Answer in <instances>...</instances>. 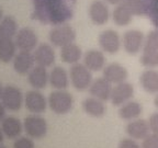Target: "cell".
I'll use <instances>...</instances> for the list:
<instances>
[{
  "label": "cell",
  "mask_w": 158,
  "mask_h": 148,
  "mask_svg": "<svg viewBox=\"0 0 158 148\" xmlns=\"http://www.w3.org/2000/svg\"><path fill=\"white\" fill-rule=\"evenodd\" d=\"M48 108L58 115L69 113L74 108V97L67 90H55L47 98Z\"/></svg>",
  "instance_id": "cell-1"
},
{
  "label": "cell",
  "mask_w": 158,
  "mask_h": 148,
  "mask_svg": "<svg viewBox=\"0 0 158 148\" xmlns=\"http://www.w3.org/2000/svg\"><path fill=\"white\" fill-rule=\"evenodd\" d=\"M92 72H90L84 64L77 63L73 65L69 70V79L77 91H86L89 90V87L94 81Z\"/></svg>",
  "instance_id": "cell-2"
},
{
  "label": "cell",
  "mask_w": 158,
  "mask_h": 148,
  "mask_svg": "<svg viewBox=\"0 0 158 148\" xmlns=\"http://www.w3.org/2000/svg\"><path fill=\"white\" fill-rule=\"evenodd\" d=\"M48 39L53 46L60 47L70 43H74L76 39V31L74 27L66 23H60L52 27L48 33Z\"/></svg>",
  "instance_id": "cell-3"
},
{
  "label": "cell",
  "mask_w": 158,
  "mask_h": 148,
  "mask_svg": "<svg viewBox=\"0 0 158 148\" xmlns=\"http://www.w3.org/2000/svg\"><path fill=\"white\" fill-rule=\"evenodd\" d=\"M23 128L29 135V137L40 139L46 136L48 125H47L46 120L40 114H31L24 118Z\"/></svg>",
  "instance_id": "cell-4"
},
{
  "label": "cell",
  "mask_w": 158,
  "mask_h": 148,
  "mask_svg": "<svg viewBox=\"0 0 158 148\" xmlns=\"http://www.w3.org/2000/svg\"><path fill=\"white\" fill-rule=\"evenodd\" d=\"M145 35L139 30H128L122 37V46L128 55H137L143 52Z\"/></svg>",
  "instance_id": "cell-5"
},
{
  "label": "cell",
  "mask_w": 158,
  "mask_h": 148,
  "mask_svg": "<svg viewBox=\"0 0 158 148\" xmlns=\"http://www.w3.org/2000/svg\"><path fill=\"white\" fill-rule=\"evenodd\" d=\"M98 43L102 52L113 55L116 54L121 48L122 39L115 30L106 29L99 34Z\"/></svg>",
  "instance_id": "cell-6"
},
{
  "label": "cell",
  "mask_w": 158,
  "mask_h": 148,
  "mask_svg": "<svg viewBox=\"0 0 158 148\" xmlns=\"http://www.w3.org/2000/svg\"><path fill=\"white\" fill-rule=\"evenodd\" d=\"M0 100L7 110L17 112L22 108L24 103V96L18 87L7 86L3 88L2 96Z\"/></svg>",
  "instance_id": "cell-7"
},
{
  "label": "cell",
  "mask_w": 158,
  "mask_h": 148,
  "mask_svg": "<svg viewBox=\"0 0 158 148\" xmlns=\"http://www.w3.org/2000/svg\"><path fill=\"white\" fill-rule=\"evenodd\" d=\"M15 42L20 51L34 52V49L39 45V39L34 30L30 27H24L18 31L15 36Z\"/></svg>",
  "instance_id": "cell-8"
},
{
  "label": "cell",
  "mask_w": 158,
  "mask_h": 148,
  "mask_svg": "<svg viewBox=\"0 0 158 148\" xmlns=\"http://www.w3.org/2000/svg\"><path fill=\"white\" fill-rule=\"evenodd\" d=\"M24 105L32 114H42L46 111L48 102L42 92L39 90H30L24 96Z\"/></svg>",
  "instance_id": "cell-9"
},
{
  "label": "cell",
  "mask_w": 158,
  "mask_h": 148,
  "mask_svg": "<svg viewBox=\"0 0 158 148\" xmlns=\"http://www.w3.org/2000/svg\"><path fill=\"white\" fill-rule=\"evenodd\" d=\"M89 18L91 22L96 25H104L108 23L110 18V11L106 1L102 0H94L88 9Z\"/></svg>",
  "instance_id": "cell-10"
},
{
  "label": "cell",
  "mask_w": 158,
  "mask_h": 148,
  "mask_svg": "<svg viewBox=\"0 0 158 148\" xmlns=\"http://www.w3.org/2000/svg\"><path fill=\"white\" fill-rule=\"evenodd\" d=\"M134 96V87L127 81L114 84L110 101L113 105L121 106L127 101H130Z\"/></svg>",
  "instance_id": "cell-11"
},
{
  "label": "cell",
  "mask_w": 158,
  "mask_h": 148,
  "mask_svg": "<svg viewBox=\"0 0 158 148\" xmlns=\"http://www.w3.org/2000/svg\"><path fill=\"white\" fill-rule=\"evenodd\" d=\"M13 69L20 76H27L35 66V59L32 52L20 51L12 60Z\"/></svg>",
  "instance_id": "cell-12"
},
{
  "label": "cell",
  "mask_w": 158,
  "mask_h": 148,
  "mask_svg": "<svg viewBox=\"0 0 158 148\" xmlns=\"http://www.w3.org/2000/svg\"><path fill=\"white\" fill-rule=\"evenodd\" d=\"M125 132L128 137L133 138L135 141H143L144 138L151 134L148 120L138 117L133 121H130L125 127Z\"/></svg>",
  "instance_id": "cell-13"
},
{
  "label": "cell",
  "mask_w": 158,
  "mask_h": 148,
  "mask_svg": "<svg viewBox=\"0 0 158 148\" xmlns=\"http://www.w3.org/2000/svg\"><path fill=\"white\" fill-rule=\"evenodd\" d=\"M35 64L43 66L45 68L52 67L55 63V51L53 46L48 43H41L33 52Z\"/></svg>",
  "instance_id": "cell-14"
},
{
  "label": "cell",
  "mask_w": 158,
  "mask_h": 148,
  "mask_svg": "<svg viewBox=\"0 0 158 148\" xmlns=\"http://www.w3.org/2000/svg\"><path fill=\"white\" fill-rule=\"evenodd\" d=\"M102 74H103V78H106L112 84H118L126 81L128 77L127 69L118 63H111L106 65L102 70Z\"/></svg>",
  "instance_id": "cell-15"
},
{
  "label": "cell",
  "mask_w": 158,
  "mask_h": 148,
  "mask_svg": "<svg viewBox=\"0 0 158 148\" xmlns=\"http://www.w3.org/2000/svg\"><path fill=\"white\" fill-rule=\"evenodd\" d=\"M112 89H113V84L111 82H109L106 78L100 77V78L94 79L92 81V84L89 87V92H90L91 97H94L101 101L106 102L111 98Z\"/></svg>",
  "instance_id": "cell-16"
},
{
  "label": "cell",
  "mask_w": 158,
  "mask_h": 148,
  "mask_svg": "<svg viewBox=\"0 0 158 148\" xmlns=\"http://www.w3.org/2000/svg\"><path fill=\"white\" fill-rule=\"evenodd\" d=\"M84 63L82 64L90 70V72H100L103 70L106 65V58L104 52L99 49H89L82 56Z\"/></svg>",
  "instance_id": "cell-17"
},
{
  "label": "cell",
  "mask_w": 158,
  "mask_h": 148,
  "mask_svg": "<svg viewBox=\"0 0 158 148\" xmlns=\"http://www.w3.org/2000/svg\"><path fill=\"white\" fill-rule=\"evenodd\" d=\"M134 15V10L127 1L120 3L115 7L112 12L113 22L118 27H126L132 22Z\"/></svg>",
  "instance_id": "cell-18"
},
{
  "label": "cell",
  "mask_w": 158,
  "mask_h": 148,
  "mask_svg": "<svg viewBox=\"0 0 158 148\" xmlns=\"http://www.w3.org/2000/svg\"><path fill=\"white\" fill-rule=\"evenodd\" d=\"M48 82L55 90H66L70 82L69 72L62 66H55L48 75Z\"/></svg>",
  "instance_id": "cell-19"
},
{
  "label": "cell",
  "mask_w": 158,
  "mask_h": 148,
  "mask_svg": "<svg viewBox=\"0 0 158 148\" xmlns=\"http://www.w3.org/2000/svg\"><path fill=\"white\" fill-rule=\"evenodd\" d=\"M139 84L149 94L158 93V70L146 68L139 76Z\"/></svg>",
  "instance_id": "cell-20"
},
{
  "label": "cell",
  "mask_w": 158,
  "mask_h": 148,
  "mask_svg": "<svg viewBox=\"0 0 158 148\" xmlns=\"http://www.w3.org/2000/svg\"><path fill=\"white\" fill-rule=\"evenodd\" d=\"M48 75L45 67L36 65L27 74V82L35 90L44 89L48 82Z\"/></svg>",
  "instance_id": "cell-21"
},
{
  "label": "cell",
  "mask_w": 158,
  "mask_h": 148,
  "mask_svg": "<svg viewBox=\"0 0 158 148\" xmlns=\"http://www.w3.org/2000/svg\"><path fill=\"white\" fill-rule=\"evenodd\" d=\"M143 113V105L139 102L130 100L123 105L118 106V117L123 121H133L135 118H138Z\"/></svg>",
  "instance_id": "cell-22"
},
{
  "label": "cell",
  "mask_w": 158,
  "mask_h": 148,
  "mask_svg": "<svg viewBox=\"0 0 158 148\" xmlns=\"http://www.w3.org/2000/svg\"><path fill=\"white\" fill-rule=\"evenodd\" d=\"M82 110L87 115L99 118L104 116L106 112V105L104 104V101H101L94 97H89L82 102Z\"/></svg>",
  "instance_id": "cell-23"
},
{
  "label": "cell",
  "mask_w": 158,
  "mask_h": 148,
  "mask_svg": "<svg viewBox=\"0 0 158 148\" xmlns=\"http://www.w3.org/2000/svg\"><path fill=\"white\" fill-rule=\"evenodd\" d=\"M1 130L8 138H18L23 131V124L15 116H7L1 121Z\"/></svg>",
  "instance_id": "cell-24"
},
{
  "label": "cell",
  "mask_w": 158,
  "mask_h": 148,
  "mask_svg": "<svg viewBox=\"0 0 158 148\" xmlns=\"http://www.w3.org/2000/svg\"><path fill=\"white\" fill-rule=\"evenodd\" d=\"M60 59L69 65H75L79 63L82 57V51L76 43H70L60 48Z\"/></svg>",
  "instance_id": "cell-25"
},
{
  "label": "cell",
  "mask_w": 158,
  "mask_h": 148,
  "mask_svg": "<svg viewBox=\"0 0 158 148\" xmlns=\"http://www.w3.org/2000/svg\"><path fill=\"white\" fill-rule=\"evenodd\" d=\"M17 44L13 39H0V62L8 64L17 55Z\"/></svg>",
  "instance_id": "cell-26"
},
{
  "label": "cell",
  "mask_w": 158,
  "mask_h": 148,
  "mask_svg": "<svg viewBox=\"0 0 158 148\" xmlns=\"http://www.w3.org/2000/svg\"><path fill=\"white\" fill-rule=\"evenodd\" d=\"M18 31V22L13 17L7 15L0 21V39H13Z\"/></svg>",
  "instance_id": "cell-27"
},
{
  "label": "cell",
  "mask_w": 158,
  "mask_h": 148,
  "mask_svg": "<svg viewBox=\"0 0 158 148\" xmlns=\"http://www.w3.org/2000/svg\"><path fill=\"white\" fill-rule=\"evenodd\" d=\"M158 51V30H153L145 35L143 52H156Z\"/></svg>",
  "instance_id": "cell-28"
},
{
  "label": "cell",
  "mask_w": 158,
  "mask_h": 148,
  "mask_svg": "<svg viewBox=\"0 0 158 148\" xmlns=\"http://www.w3.org/2000/svg\"><path fill=\"white\" fill-rule=\"evenodd\" d=\"M139 63L145 68L155 69L158 67V51L156 52H143Z\"/></svg>",
  "instance_id": "cell-29"
},
{
  "label": "cell",
  "mask_w": 158,
  "mask_h": 148,
  "mask_svg": "<svg viewBox=\"0 0 158 148\" xmlns=\"http://www.w3.org/2000/svg\"><path fill=\"white\" fill-rule=\"evenodd\" d=\"M13 148H35V144L31 137L22 136V137L15 138Z\"/></svg>",
  "instance_id": "cell-30"
},
{
  "label": "cell",
  "mask_w": 158,
  "mask_h": 148,
  "mask_svg": "<svg viewBox=\"0 0 158 148\" xmlns=\"http://www.w3.org/2000/svg\"><path fill=\"white\" fill-rule=\"evenodd\" d=\"M142 148H158V135L151 133L142 141Z\"/></svg>",
  "instance_id": "cell-31"
},
{
  "label": "cell",
  "mask_w": 158,
  "mask_h": 148,
  "mask_svg": "<svg viewBox=\"0 0 158 148\" xmlns=\"http://www.w3.org/2000/svg\"><path fill=\"white\" fill-rule=\"evenodd\" d=\"M118 148H142V146L137 143V141L133 139L131 137L122 138L121 141L118 142Z\"/></svg>",
  "instance_id": "cell-32"
},
{
  "label": "cell",
  "mask_w": 158,
  "mask_h": 148,
  "mask_svg": "<svg viewBox=\"0 0 158 148\" xmlns=\"http://www.w3.org/2000/svg\"><path fill=\"white\" fill-rule=\"evenodd\" d=\"M148 124H149V128H151V133L158 135V112H155L149 116Z\"/></svg>",
  "instance_id": "cell-33"
},
{
  "label": "cell",
  "mask_w": 158,
  "mask_h": 148,
  "mask_svg": "<svg viewBox=\"0 0 158 148\" xmlns=\"http://www.w3.org/2000/svg\"><path fill=\"white\" fill-rule=\"evenodd\" d=\"M6 110L7 109L5 108V105H3L1 102H0V121H2L3 118H5L6 116Z\"/></svg>",
  "instance_id": "cell-34"
},
{
  "label": "cell",
  "mask_w": 158,
  "mask_h": 148,
  "mask_svg": "<svg viewBox=\"0 0 158 148\" xmlns=\"http://www.w3.org/2000/svg\"><path fill=\"white\" fill-rule=\"evenodd\" d=\"M106 2H108L109 5H115V6H118V5H120V3H122V2H124L125 0H104Z\"/></svg>",
  "instance_id": "cell-35"
},
{
  "label": "cell",
  "mask_w": 158,
  "mask_h": 148,
  "mask_svg": "<svg viewBox=\"0 0 158 148\" xmlns=\"http://www.w3.org/2000/svg\"><path fill=\"white\" fill-rule=\"evenodd\" d=\"M154 105L156 106V108L158 109V93L155 96V98H154Z\"/></svg>",
  "instance_id": "cell-36"
},
{
  "label": "cell",
  "mask_w": 158,
  "mask_h": 148,
  "mask_svg": "<svg viewBox=\"0 0 158 148\" xmlns=\"http://www.w3.org/2000/svg\"><path fill=\"white\" fill-rule=\"evenodd\" d=\"M3 135H5V134H3L2 130L0 128V144H1V143L3 142Z\"/></svg>",
  "instance_id": "cell-37"
},
{
  "label": "cell",
  "mask_w": 158,
  "mask_h": 148,
  "mask_svg": "<svg viewBox=\"0 0 158 148\" xmlns=\"http://www.w3.org/2000/svg\"><path fill=\"white\" fill-rule=\"evenodd\" d=\"M3 19V11L2 9H1V7H0V21Z\"/></svg>",
  "instance_id": "cell-38"
},
{
  "label": "cell",
  "mask_w": 158,
  "mask_h": 148,
  "mask_svg": "<svg viewBox=\"0 0 158 148\" xmlns=\"http://www.w3.org/2000/svg\"><path fill=\"white\" fill-rule=\"evenodd\" d=\"M2 91H3V87L2 84H0V99H1V96H2Z\"/></svg>",
  "instance_id": "cell-39"
},
{
  "label": "cell",
  "mask_w": 158,
  "mask_h": 148,
  "mask_svg": "<svg viewBox=\"0 0 158 148\" xmlns=\"http://www.w3.org/2000/svg\"><path fill=\"white\" fill-rule=\"evenodd\" d=\"M0 148H6V147H2V146H0Z\"/></svg>",
  "instance_id": "cell-40"
}]
</instances>
